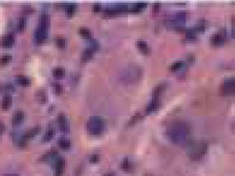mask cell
I'll use <instances>...</instances> for the list:
<instances>
[{
  "mask_svg": "<svg viewBox=\"0 0 235 176\" xmlns=\"http://www.w3.org/2000/svg\"><path fill=\"white\" fill-rule=\"evenodd\" d=\"M167 133L169 139L176 144H184L188 140L190 128L189 125L183 121L174 123L169 127Z\"/></svg>",
  "mask_w": 235,
  "mask_h": 176,
  "instance_id": "obj_1",
  "label": "cell"
},
{
  "mask_svg": "<svg viewBox=\"0 0 235 176\" xmlns=\"http://www.w3.org/2000/svg\"><path fill=\"white\" fill-rule=\"evenodd\" d=\"M207 144L204 141H195L189 146L187 154L190 159L197 160L201 158L207 152Z\"/></svg>",
  "mask_w": 235,
  "mask_h": 176,
  "instance_id": "obj_2",
  "label": "cell"
},
{
  "mask_svg": "<svg viewBox=\"0 0 235 176\" xmlns=\"http://www.w3.org/2000/svg\"><path fill=\"white\" fill-rule=\"evenodd\" d=\"M87 130L91 135H100L103 130L104 123L101 117L98 116H94L88 120L87 122Z\"/></svg>",
  "mask_w": 235,
  "mask_h": 176,
  "instance_id": "obj_3",
  "label": "cell"
},
{
  "mask_svg": "<svg viewBox=\"0 0 235 176\" xmlns=\"http://www.w3.org/2000/svg\"><path fill=\"white\" fill-rule=\"evenodd\" d=\"M235 90V83L234 78L227 79L221 84L220 91L223 95H232Z\"/></svg>",
  "mask_w": 235,
  "mask_h": 176,
  "instance_id": "obj_4",
  "label": "cell"
},
{
  "mask_svg": "<svg viewBox=\"0 0 235 176\" xmlns=\"http://www.w3.org/2000/svg\"><path fill=\"white\" fill-rule=\"evenodd\" d=\"M47 36V29H45L41 27H38L34 34L35 41L37 43H42L46 39Z\"/></svg>",
  "mask_w": 235,
  "mask_h": 176,
  "instance_id": "obj_5",
  "label": "cell"
},
{
  "mask_svg": "<svg viewBox=\"0 0 235 176\" xmlns=\"http://www.w3.org/2000/svg\"><path fill=\"white\" fill-rule=\"evenodd\" d=\"M14 43V36L12 34H6L5 36L2 38L0 41V45L3 48H10Z\"/></svg>",
  "mask_w": 235,
  "mask_h": 176,
  "instance_id": "obj_6",
  "label": "cell"
},
{
  "mask_svg": "<svg viewBox=\"0 0 235 176\" xmlns=\"http://www.w3.org/2000/svg\"><path fill=\"white\" fill-rule=\"evenodd\" d=\"M58 124H59V128L63 132H68L70 130V126H69V123L67 122V120L66 116L64 115L63 113L59 114L57 117Z\"/></svg>",
  "mask_w": 235,
  "mask_h": 176,
  "instance_id": "obj_7",
  "label": "cell"
},
{
  "mask_svg": "<svg viewBox=\"0 0 235 176\" xmlns=\"http://www.w3.org/2000/svg\"><path fill=\"white\" fill-rule=\"evenodd\" d=\"M65 168V160L63 157H59L55 165V176H62Z\"/></svg>",
  "mask_w": 235,
  "mask_h": 176,
  "instance_id": "obj_8",
  "label": "cell"
},
{
  "mask_svg": "<svg viewBox=\"0 0 235 176\" xmlns=\"http://www.w3.org/2000/svg\"><path fill=\"white\" fill-rule=\"evenodd\" d=\"M128 10V7L126 5H118L112 8H108L104 11V14L107 15H110V14H114L116 13H119V12H126Z\"/></svg>",
  "mask_w": 235,
  "mask_h": 176,
  "instance_id": "obj_9",
  "label": "cell"
},
{
  "mask_svg": "<svg viewBox=\"0 0 235 176\" xmlns=\"http://www.w3.org/2000/svg\"><path fill=\"white\" fill-rule=\"evenodd\" d=\"M225 41V37L223 34L221 33H218V34H215L214 36L211 37V43L213 46H220V45L223 44Z\"/></svg>",
  "mask_w": 235,
  "mask_h": 176,
  "instance_id": "obj_10",
  "label": "cell"
},
{
  "mask_svg": "<svg viewBox=\"0 0 235 176\" xmlns=\"http://www.w3.org/2000/svg\"><path fill=\"white\" fill-rule=\"evenodd\" d=\"M25 119V114L24 112L21 110H18L14 112V114L12 116V123L14 126H18L21 123L23 122Z\"/></svg>",
  "mask_w": 235,
  "mask_h": 176,
  "instance_id": "obj_11",
  "label": "cell"
},
{
  "mask_svg": "<svg viewBox=\"0 0 235 176\" xmlns=\"http://www.w3.org/2000/svg\"><path fill=\"white\" fill-rule=\"evenodd\" d=\"M160 102L158 99H153V100L149 103L148 105L145 108V113L151 114L152 112H156L159 108Z\"/></svg>",
  "mask_w": 235,
  "mask_h": 176,
  "instance_id": "obj_12",
  "label": "cell"
},
{
  "mask_svg": "<svg viewBox=\"0 0 235 176\" xmlns=\"http://www.w3.org/2000/svg\"><path fill=\"white\" fill-rule=\"evenodd\" d=\"M41 131V127L40 126H35L33 128H30L28 131H27L24 136H23V139L25 141H28L30 139H33L36 136V135H38V133Z\"/></svg>",
  "mask_w": 235,
  "mask_h": 176,
  "instance_id": "obj_13",
  "label": "cell"
},
{
  "mask_svg": "<svg viewBox=\"0 0 235 176\" xmlns=\"http://www.w3.org/2000/svg\"><path fill=\"white\" fill-rule=\"evenodd\" d=\"M136 45H137L138 50L141 51L143 54H150L151 49L146 41H143V40H139V41H138L137 42H136Z\"/></svg>",
  "mask_w": 235,
  "mask_h": 176,
  "instance_id": "obj_14",
  "label": "cell"
},
{
  "mask_svg": "<svg viewBox=\"0 0 235 176\" xmlns=\"http://www.w3.org/2000/svg\"><path fill=\"white\" fill-rule=\"evenodd\" d=\"M12 103V98L10 95H6L2 98L1 101V108L2 110H7L10 109Z\"/></svg>",
  "mask_w": 235,
  "mask_h": 176,
  "instance_id": "obj_15",
  "label": "cell"
},
{
  "mask_svg": "<svg viewBox=\"0 0 235 176\" xmlns=\"http://www.w3.org/2000/svg\"><path fill=\"white\" fill-rule=\"evenodd\" d=\"M49 24H50V18H49V14L46 13L41 14V17H40L39 27H41V28L45 29H48Z\"/></svg>",
  "mask_w": 235,
  "mask_h": 176,
  "instance_id": "obj_16",
  "label": "cell"
},
{
  "mask_svg": "<svg viewBox=\"0 0 235 176\" xmlns=\"http://www.w3.org/2000/svg\"><path fill=\"white\" fill-rule=\"evenodd\" d=\"M17 82L19 85L25 87L30 86V83H31L30 78H28V77L25 75H18L17 77Z\"/></svg>",
  "mask_w": 235,
  "mask_h": 176,
  "instance_id": "obj_17",
  "label": "cell"
},
{
  "mask_svg": "<svg viewBox=\"0 0 235 176\" xmlns=\"http://www.w3.org/2000/svg\"><path fill=\"white\" fill-rule=\"evenodd\" d=\"M165 87V83H160V84H158V86L154 88V91H153V99H158V97H159L160 94H161V92L164 90Z\"/></svg>",
  "mask_w": 235,
  "mask_h": 176,
  "instance_id": "obj_18",
  "label": "cell"
},
{
  "mask_svg": "<svg viewBox=\"0 0 235 176\" xmlns=\"http://www.w3.org/2000/svg\"><path fill=\"white\" fill-rule=\"evenodd\" d=\"M58 145L62 149H68L71 146V142L69 139L66 138H61L58 141Z\"/></svg>",
  "mask_w": 235,
  "mask_h": 176,
  "instance_id": "obj_19",
  "label": "cell"
},
{
  "mask_svg": "<svg viewBox=\"0 0 235 176\" xmlns=\"http://www.w3.org/2000/svg\"><path fill=\"white\" fill-rule=\"evenodd\" d=\"M94 50H92L91 48H88L86 50H85L83 52V55H82V60L83 62H87L89 59H91L94 56Z\"/></svg>",
  "mask_w": 235,
  "mask_h": 176,
  "instance_id": "obj_20",
  "label": "cell"
},
{
  "mask_svg": "<svg viewBox=\"0 0 235 176\" xmlns=\"http://www.w3.org/2000/svg\"><path fill=\"white\" fill-rule=\"evenodd\" d=\"M36 98H37V100L39 101V102L42 103V104L46 103L47 101V96L46 92L41 89H40L37 91V93H36Z\"/></svg>",
  "mask_w": 235,
  "mask_h": 176,
  "instance_id": "obj_21",
  "label": "cell"
},
{
  "mask_svg": "<svg viewBox=\"0 0 235 176\" xmlns=\"http://www.w3.org/2000/svg\"><path fill=\"white\" fill-rule=\"evenodd\" d=\"M53 75L56 78H62L65 75V70L63 68H56L53 70Z\"/></svg>",
  "mask_w": 235,
  "mask_h": 176,
  "instance_id": "obj_22",
  "label": "cell"
},
{
  "mask_svg": "<svg viewBox=\"0 0 235 176\" xmlns=\"http://www.w3.org/2000/svg\"><path fill=\"white\" fill-rule=\"evenodd\" d=\"M147 6V4L145 2H139L135 4L131 9V12H139L143 10Z\"/></svg>",
  "mask_w": 235,
  "mask_h": 176,
  "instance_id": "obj_23",
  "label": "cell"
},
{
  "mask_svg": "<svg viewBox=\"0 0 235 176\" xmlns=\"http://www.w3.org/2000/svg\"><path fill=\"white\" fill-rule=\"evenodd\" d=\"M121 168L122 169L125 170V171H129V170H132V163L129 160V159L125 158L123 159V161L121 163Z\"/></svg>",
  "mask_w": 235,
  "mask_h": 176,
  "instance_id": "obj_24",
  "label": "cell"
},
{
  "mask_svg": "<svg viewBox=\"0 0 235 176\" xmlns=\"http://www.w3.org/2000/svg\"><path fill=\"white\" fill-rule=\"evenodd\" d=\"M56 155H57V151L55 149H52L46 152V154H44L42 157H41V159L42 160H49V159H52L53 157H55Z\"/></svg>",
  "mask_w": 235,
  "mask_h": 176,
  "instance_id": "obj_25",
  "label": "cell"
},
{
  "mask_svg": "<svg viewBox=\"0 0 235 176\" xmlns=\"http://www.w3.org/2000/svg\"><path fill=\"white\" fill-rule=\"evenodd\" d=\"M76 10H77V6L74 4H70V5H68L66 7V13L67 14V16L70 17V16H72L75 12Z\"/></svg>",
  "mask_w": 235,
  "mask_h": 176,
  "instance_id": "obj_26",
  "label": "cell"
},
{
  "mask_svg": "<svg viewBox=\"0 0 235 176\" xmlns=\"http://www.w3.org/2000/svg\"><path fill=\"white\" fill-rule=\"evenodd\" d=\"M79 34L85 39H91L92 36L91 32L86 28H81L79 29Z\"/></svg>",
  "mask_w": 235,
  "mask_h": 176,
  "instance_id": "obj_27",
  "label": "cell"
},
{
  "mask_svg": "<svg viewBox=\"0 0 235 176\" xmlns=\"http://www.w3.org/2000/svg\"><path fill=\"white\" fill-rule=\"evenodd\" d=\"M25 25H26V19L25 18H21L17 23V30L20 32L23 31L25 28Z\"/></svg>",
  "mask_w": 235,
  "mask_h": 176,
  "instance_id": "obj_28",
  "label": "cell"
},
{
  "mask_svg": "<svg viewBox=\"0 0 235 176\" xmlns=\"http://www.w3.org/2000/svg\"><path fill=\"white\" fill-rule=\"evenodd\" d=\"M54 136V130L50 129L49 130H47L46 132V133L44 134L43 137V141H50L51 139H53V137Z\"/></svg>",
  "mask_w": 235,
  "mask_h": 176,
  "instance_id": "obj_29",
  "label": "cell"
},
{
  "mask_svg": "<svg viewBox=\"0 0 235 176\" xmlns=\"http://www.w3.org/2000/svg\"><path fill=\"white\" fill-rule=\"evenodd\" d=\"M183 62L176 61L171 65L170 68H169V70H170L171 71H176V70H178L179 69L181 68L182 67H183Z\"/></svg>",
  "mask_w": 235,
  "mask_h": 176,
  "instance_id": "obj_30",
  "label": "cell"
},
{
  "mask_svg": "<svg viewBox=\"0 0 235 176\" xmlns=\"http://www.w3.org/2000/svg\"><path fill=\"white\" fill-rule=\"evenodd\" d=\"M11 59H12V56L10 55V54H5V55H3L2 57L0 58V65H5L8 64V63L11 61Z\"/></svg>",
  "mask_w": 235,
  "mask_h": 176,
  "instance_id": "obj_31",
  "label": "cell"
},
{
  "mask_svg": "<svg viewBox=\"0 0 235 176\" xmlns=\"http://www.w3.org/2000/svg\"><path fill=\"white\" fill-rule=\"evenodd\" d=\"M56 43L57 45L58 48L64 49L66 46V41L63 38H58L56 41Z\"/></svg>",
  "mask_w": 235,
  "mask_h": 176,
  "instance_id": "obj_32",
  "label": "cell"
},
{
  "mask_svg": "<svg viewBox=\"0 0 235 176\" xmlns=\"http://www.w3.org/2000/svg\"><path fill=\"white\" fill-rule=\"evenodd\" d=\"M54 89L56 94H61L63 92V87L60 83H55L54 85Z\"/></svg>",
  "mask_w": 235,
  "mask_h": 176,
  "instance_id": "obj_33",
  "label": "cell"
},
{
  "mask_svg": "<svg viewBox=\"0 0 235 176\" xmlns=\"http://www.w3.org/2000/svg\"><path fill=\"white\" fill-rule=\"evenodd\" d=\"M98 160H99V155H97V154H94V155H92L90 157V161L93 163H96L98 162Z\"/></svg>",
  "mask_w": 235,
  "mask_h": 176,
  "instance_id": "obj_34",
  "label": "cell"
},
{
  "mask_svg": "<svg viewBox=\"0 0 235 176\" xmlns=\"http://www.w3.org/2000/svg\"><path fill=\"white\" fill-rule=\"evenodd\" d=\"M23 11H24L25 14H30L34 12V9L30 6H25L24 8H23Z\"/></svg>",
  "mask_w": 235,
  "mask_h": 176,
  "instance_id": "obj_35",
  "label": "cell"
},
{
  "mask_svg": "<svg viewBox=\"0 0 235 176\" xmlns=\"http://www.w3.org/2000/svg\"><path fill=\"white\" fill-rule=\"evenodd\" d=\"M101 10V7L99 4H96V5H94V7H93V11H94V12H100Z\"/></svg>",
  "mask_w": 235,
  "mask_h": 176,
  "instance_id": "obj_36",
  "label": "cell"
},
{
  "mask_svg": "<svg viewBox=\"0 0 235 176\" xmlns=\"http://www.w3.org/2000/svg\"><path fill=\"white\" fill-rule=\"evenodd\" d=\"M5 124L2 122H1L0 121V136H1V135L4 132H5Z\"/></svg>",
  "mask_w": 235,
  "mask_h": 176,
  "instance_id": "obj_37",
  "label": "cell"
},
{
  "mask_svg": "<svg viewBox=\"0 0 235 176\" xmlns=\"http://www.w3.org/2000/svg\"><path fill=\"white\" fill-rule=\"evenodd\" d=\"M159 7H160L159 4H155L154 5V7H153V10L155 11V12H156V11H158V9H159Z\"/></svg>",
  "mask_w": 235,
  "mask_h": 176,
  "instance_id": "obj_38",
  "label": "cell"
},
{
  "mask_svg": "<svg viewBox=\"0 0 235 176\" xmlns=\"http://www.w3.org/2000/svg\"><path fill=\"white\" fill-rule=\"evenodd\" d=\"M103 176H115V173H112V172H109V173H105Z\"/></svg>",
  "mask_w": 235,
  "mask_h": 176,
  "instance_id": "obj_39",
  "label": "cell"
},
{
  "mask_svg": "<svg viewBox=\"0 0 235 176\" xmlns=\"http://www.w3.org/2000/svg\"><path fill=\"white\" fill-rule=\"evenodd\" d=\"M2 176H19L17 174L15 173H7V174H5Z\"/></svg>",
  "mask_w": 235,
  "mask_h": 176,
  "instance_id": "obj_40",
  "label": "cell"
},
{
  "mask_svg": "<svg viewBox=\"0 0 235 176\" xmlns=\"http://www.w3.org/2000/svg\"><path fill=\"white\" fill-rule=\"evenodd\" d=\"M144 176H152L151 175H149V174H148V175H145Z\"/></svg>",
  "mask_w": 235,
  "mask_h": 176,
  "instance_id": "obj_41",
  "label": "cell"
}]
</instances>
